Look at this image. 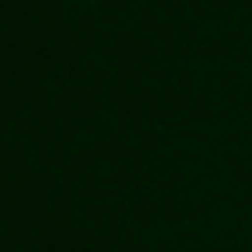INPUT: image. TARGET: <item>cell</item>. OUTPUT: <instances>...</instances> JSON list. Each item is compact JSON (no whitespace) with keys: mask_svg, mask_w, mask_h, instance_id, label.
<instances>
[]
</instances>
